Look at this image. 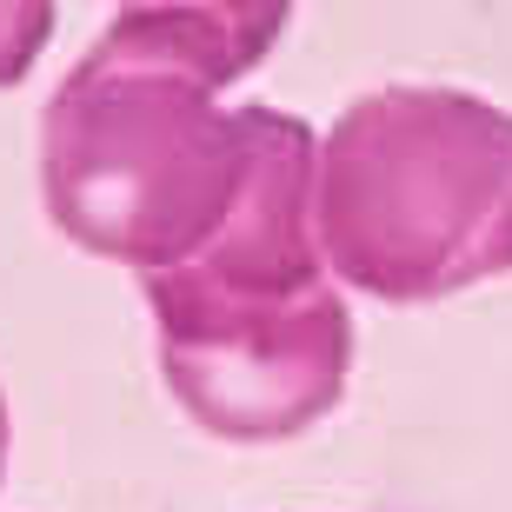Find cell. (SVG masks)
I'll return each instance as SVG.
<instances>
[{
  "label": "cell",
  "mask_w": 512,
  "mask_h": 512,
  "mask_svg": "<svg viewBox=\"0 0 512 512\" xmlns=\"http://www.w3.org/2000/svg\"><path fill=\"white\" fill-rule=\"evenodd\" d=\"M47 34V7H0V80H20Z\"/></svg>",
  "instance_id": "obj_4"
},
{
  "label": "cell",
  "mask_w": 512,
  "mask_h": 512,
  "mask_svg": "<svg viewBox=\"0 0 512 512\" xmlns=\"http://www.w3.org/2000/svg\"><path fill=\"white\" fill-rule=\"evenodd\" d=\"M0 453H7V406H0Z\"/></svg>",
  "instance_id": "obj_5"
},
{
  "label": "cell",
  "mask_w": 512,
  "mask_h": 512,
  "mask_svg": "<svg viewBox=\"0 0 512 512\" xmlns=\"http://www.w3.org/2000/svg\"><path fill=\"white\" fill-rule=\"evenodd\" d=\"M286 7H133L47 107V207L80 247L187 266L220 240L253 180L266 107L207 94L280 40Z\"/></svg>",
  "instance_id": "obj_1"
},
{
  "label": "cell",
  "mask_w": 512,
  "mask_h": 512,
  "mask_svg": "<svg viewBox=\"0 0 512 512\" xmlns=\"http://www.w3.org/2000/svg\"><path fill=\"white\" fill-rule=\"evenodd\" d=\"M160 366L220 439H286L340 399L353 326L313 253V133L260 120L253 180L200 260L147 273Z\"/></svg>",
  "instance_id": "obj_2"
},
{
  "label": "cell",
  "mask_w": 512,
  "mask_h": 512,
  "mask_svg": "<svg viewBox=\"0 0 512 512\" xmlns=\"http://www.w3.org/2000/svg\"><path fill=\"white\" fill-rule=\"evenodd\" d=\"M313 233L380 300L512 273V114L446 87L353 100L313 173Z\"/></svg>",
  "instance_id": "obj_3"
}]
</instances>
